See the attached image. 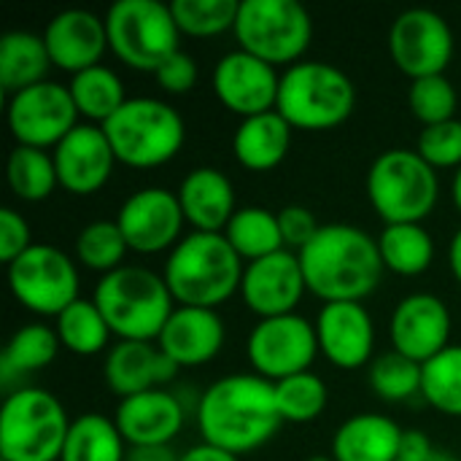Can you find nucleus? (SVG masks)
Masks as SVG:
<instances>
[{
    "label": "nucleus",
    "mask_w": 461,
    "mask_h": 461,
    "mask_svg": "<svg viewBox=\"0 0 461 461\" xmlns=\"http://www.w3.org/2000/svg\"><path fill=\"white\" fill-rule=\"evenodd\" d=\"M281 424L276 386L257 373L224 375L213 381L197 402V429L203 443L235 456L267 446Z\"/></svg>",
    "instance_id": "1"
},
{
    "label": "nucleus",
    "mask_w": 461,
    "mask_h": 461,
    "mask_svg": "<svg viewBox=\"0 0 461 461\" xmlns=\"http://www.w3.org/2000/svg\"><path fill=\"white\" fill-rule=\"evenodd\" d=\"M297 257L308 289L324 303H362L386 270L378 240L354 224H324Z\"/></svg>",
    "instance_id": "2"
},
{
    "label": "nucleus",
    "mask_w": 461,
    "mask_h": 461,
    "mask_svg": "<svg viewBox=\"0 0 461 461\" xmlns=\"http://www.w3.org/2000/svg\"><path fill=\"white\" fill-rule=\"evenodd\" d=\"M243 270L224 232H189L170 249L162 278L178 305L216 311L240 292Z\"/></svg>",
    "instance_id": "3"
},
{
    "label": "nucleus",
    "mask_w": 461,
    "mask_h": 461,
    "mask_svg": "<svg viewBox=\"0 0 461 461\" xmlns=\"http://www.w3.org/2000/svg\"><path fill=\"white\" fill-rule=\"evenodd\" d=\"M92 300L119 340H157L176 311L165 278L138 265L105 273L97 281Z\"/></svg>",
    "instance_id": "4"
},
{
    "label": "nucleus",
    "mask_w": 461,
    "mask_h": 461,
    "mask_svg": "<svg viewBox=\"0 0 461 461\" xmlns=\"http://www.w3.org/2000/svg\"><path fill=\"white\" fill-rule=\"evenodd\" d=\"M357 105V86L332 62L300 59L281 73L276 111L294 130H332L343 124Z\"/></svg>",
    "instance_id": "5"
},
{
    "label": "nucleus",
    "mask_w": 461,
    "mask_h": 461,
    "mask_svg": "<svg viewBox=\"0 0 461 461\" xmlns=\"http://www.w3.org/2000/svg\"><path fill=\"white\" fill-rule=\"evenodd\" d=\"M70 419L46 389H11L0 408V461H59Z\"/></svg>",
    "instance_id": "6"
},
{
    "label": "nucleus",
    "mask_w": 461,
    "mask_h": 461,
    "mask_svg": "<svg viewBox=\"0 0 461 461\" xmlns=\"http://www.w3.org/2000/svg\"><path fill=\"white\" fill-rule=\"evenodd\" d=\"M100 127L108 135L116 162L130 167H159L170 162L186 140L181 113L157 97H130Z\"/></svg>",
    "instance_id": "7"
},
{
    "label": "nucleus",
    "mask_w": 461,
    "mask_h": 461,
    "mask_svg": "<svg viewBox=\"0 0 461 461\" xmlns=\"http://www.w3.org/2000/svg\"><path fill=\"white\" fill-rule=\"evenodd\" d=\"M367 197L386 224H421L440 197L438 173L419 151L389 149L367 170Z\"/></svg>",
    "instance_id": "8"
},
{
    "label": "nucleus",
    "mask_w": 461,
    "mask_h": 461,
    "mask_svg": "<svg viewBox=\"0 0 461 461\" xmlns=\"http://www.w3.org/2000/svg\"><path fill=\"white\" fill-rule=\"evenodd\" d=\"M108 46L130 68L157 73V68L181 51V30L170 3L119 0L105 14Z\"/></svg>",
    "instance_id": "9"
},
{
    "label": "nucleus",
    "mask_w": 461,
    "mask_h": 461,
    "mask_svg": "<svg viewBox=\"0 0 461 461\" xmlns=\"http://www.w3.org/2000/svg\"><path fill=\"white\" fill-rule=\"evenodd\" d=\"M235 38L243 51L278 65H294L311 46L313 22L297 0H240Z\"/></svg>",
    "instance_id": "10"
},
{
    "label": "nucleus",
    "mask_w": 461,
    "mask_h": 461,
    "mask_svg": "<svg viewBox=\"0 0 461 461\" xmlns=\"http://www.w3.org/2000/svg\"><path fill=\"white\" fill-rule=\"evenodd\" d=\"M8 286L27 311L57 319L78 300V270L57 246L32 243L8 265Z\"/></svg>",
    "instance_id": "11"
},
{
    "label": "nucleus",
    "mask_w": 461,
    "mask_h": 461,
    "mask_svg": "<svg viewBox=\"0 0 461 461\" xmlns=\"http://www.w3.org/2000/svg\"><path fill=\"white\" fill-rule=\"evenodd\" d=\"M319 354L316 324L300 313L259 319L246 340V357L257 375L278 384L289 375L308 373Z\"/></svg>",
    "instance_id": "12"
},
{
    "label": "nucleus",
    "mask_w": 461,
    "mask_h": 461,
    "mask_svg": "<svg viewBox=\"0 0 461 461\" xmlns=\"http://www.w3.org/2000/svg\"><path fill=\"white\" fill-rule=\"evenodd\" d=\"M5 119L16 146L57 149V143L78 127V108L65 84L46 78L8 97Z\"/></svg>",
    "instance_id": "13"
},
{
    "label": "nucleus",
    "mask_w": 461,
    "mask_h": 461,
    "mask_svg": "<svg viewBox=\"0 0 461 461\" xmlns=\"http://www.w3.org/2000/svg\"><path fill=\"white\" fill-rule=\"evenodd\" d=\"M454 43L451 24L432 8H405L389 30L392 59L411 81L446 73Z\"/></svg>",
    "instance_id": "14"
},
{
    "label": "nucleus",
    "mask_w": 461,
    "mask_h": 461,
    "mask_svg": "<svg viewBox=\"0 0 461 461\" xmlns=\"http://www.w3.org/2000/svg\"><path fill=\"white\" fill-rule=\"evenodd\" d=\"M184 211L178 194L162 186H146L130 194L119 213L116 224L130 246L138 254H159L170 251L181 240Z\"/></svg>",
    "instance_id": "15"
},
{
    "label": "nucleus",
    "mask_w": 461,
    "mask_h": 461,
    "mask_svg": "<svg viewBox=\"0 0 461 461\" xmlns=\"http://www.w3.org/2000/svg\"><path fill=\"white\" fill-rule=\"evenodd\" d=\"M278 86V70L270 62L243 51L240 46L227 51L213 68V92L219 103L240 119L276 111Z\"/></svg>",
    "instance_id": "16"
},
{
    "label": "nucleus",
    "mask_w": 461,
    "mask_h": 461,
    "mask_svg": "<svg viewBox=\"0 0 461 461\" xmlns=\"http://www.w3.org/2000/svg\"><path fill=\"white\" fill-rule=\"evenodd\" d=\"M451 311L429 292H413L402 297L392 313V346L402 357L424 365L451 346Z\"/></svg>",
    "instance_id": "17"
},
{
    "label": "nucleus",
    "mask_w": 461,
    "mask_h": 461,
    "mask_svg": "<svg viewBox=\"0 0 461 461\" xmlns=\"http://www.w3.org/2000/svg\"><path fill=\"white\" fill-rule=\"evenodd\" d=\"M305 289L308 284L303 276L300 257L289 249L249 262L240 281V297L246 308L259 319L294 313Z\"/></svg>",
    "instance_id": "18"
},
{
    "label": "nucleus",
    "mask_w": 461,
    "mask_h": 461,
    "mask_svg": "<svg viewBox=\"0 0 461 461\" xmlns=\"http://www.w3.org/2000/svg\"><path fill=\"white\" fill-rule=\"evenodd\" d=\"M59 186L73 194H95L113 173L116 154L100 124L84 122L70 130L54 149Z\"/></svg>",
    "instance_id": "19"
},
{
    "label": "nucleus",
    "mask_w": 461,
    "mask_h": 461,
    "mask_svg": "<svg viewBox=\"0 0 461 461\" xmlns=\"http://www.w3.org/2000/svg\"><path fill=\"white\" fill-rule=\"evenodd\" d=\"M319 351L340 370H359L375 348V324L362 303H324L316 316Z\"/></svg>",
    "instance_id": "20"
},
{
    "label": "nucleus",
    "mask_w": 461,
    "mask_h": 461,
    "mask_svg": "<svg viewBox=\"0 0 461 461\" xmlns=\"http://www.w3.org/2000/svg\"><path fill=\"white\" fill-rule=\"evenodd\" d=\"M43 41L51 65L76 76L92 65H100V57L108 49L105 19L86 8H65L49 19Z\"/></svg>",
    "instance_id": "21"
},
{
    "label": "nucleus",
    "mask_w": 461,
    "mask_h": 461,
    "mask_svg": "<svg viewBox=\"0 0 461 461\" xmlns=\"http://www.w3.org/2000/svg\"><path fill=\"white\" fill-rule=\"evenodd\" d=\"M124 443L130 448L140 446H170L186 421L181 400L167 389H149L124 397L113 416Z\"/></svg>",
    "instance_id": "22"
},
{
    "label": "nucleus",
    "mask_w": 461,
    "mask_h": 461,
    "mask_svg": "<svg viewBox=\"0 0 461 461\" xmlns=\"http://www.w3.org/2000/svg\"><path fill=\"white\" fill-rule=\"evenodd\" d=\"M224 338V321L213 308L176 305L157 346L178 367H200L219 357Z\"/></svg>",
    "instance_id": "23"
},
{
    "label": "nucleus",
    "mask_w": 461,
    "mask_h": 461,
    "mask_svg": "<svg viewBox=\"0 0 461 461\" xmlns=\"http://www.w3.org/2000/svg\"><path fill=\"white\" fill-rule=\"evenodd\" d=\"M178 370L181 367L170 357H165L159 346L143 340H119L108 348L103 362L105 384L122 400L170 384Z\"/></svg>",
    "instance_id": "24"
},
{
    "label": "nucleus",
    "mask_w": 461,
    "mask_h": 461,
    "mask_svg": "<svg viewBox=\"0 0 461 461\" xmlns=\"http://www.w3.org/2000/svg\"><path fill=\"white\" fill-rule=\"evenodd\" d=\"M178 203L184 219L194 232H224L235 216V186L216 167H194L178 186Z\"/></svg>",
    "instance_id": "25"
},
{
    "label": "nucleus",
    "mask_w": 461,
    "mask_h": 461,
    "mask_svg": "<svg viewBox=\"0 0 461 461\" xmlns=\"http://www.w3.org/2000/svg\"><path fill=\"white\" fill-rule=\"evenodd\" d=\"M405 429L384 413H357L332 438L335 461H397Z\"/></svg>",
    "instance_id": "26"
},
{
    "label": "nucleus",
    "mask_w": 461,
    "mask_h": 461,
    "mask_svg": "<svg viewBox=\"0 0 461 461\" xmlns=\"http://www.w3.org/2000/svg\"><path fill=\"white\" fill-rule=\"evenodd\" d=\"M292 130L294 127L278 111L240 119L232 135V154L246 170H257V173L273 170L289 154Z\"/></svg>",
    "instance_id": "27"
},
{
    "label": "nucleus",
    "mask_w": 461,
    "mask_h": 461,
    "mask_svg": "<svg viewBox=\"0 0 461 461\" xmlns=\"http://www.w3.org/2000/svg\"><path fill=\"white\" fill-rule=\"evenodd\" d=\"M49 68L54 65L43 35L11 30L0 38V86L8 97L46 81Z\"/></svg>",
    "instance_id": "28"
},
{
    "label": "nucleus",
    "mask_w": 461,
    "mask_h": 461,
    "mask_svg": "<svg viewBox=\"0 0 461 461\" xmlns=\"http://www.w3.org/2000/svg\"><path fill=\"white\" fill-rule=\"evenodd\" d=\"M59 348H62V343H59L54 327H46V324L19 327L8 338V343L0 354V381L8 386L11 381H16L22 375L49 367L57 359Z\"/></svg>",
    "instance_id": "29"
},
{
    "label": "nucleus",
    "mask_w": 461,
    "mask_h": 461,
    "mask_svg": "<svg viewBox=\"0 0 461 461\" xmlns=\"http://www.w3.org/2000/svg\"><path fill=\"white\" fill-rule=\"evenodd\" d=\"M124 438L113 419L84 413L73 419L59 461H127Z\"/></svg>",
    "instance_id": "30"
},
{
    "label": "nucleus",
    "mask_w": 461,
    "mask_h": 461,
    "mask_svg": "<svg viewBox=\"0 0 461 461\" xmlns=\"http://www.w3.org/2000/svg\"><path fill=\"white\" fill-rule=\"evenodd\" d=\"M224 238L235 249V254L246 262H257L262 257H270L284 246L278 213L259 208V205H246L238 208L230 224L224 227Z\"/></svg>",
    "instance_id": "31"
},
{
    "label": "nucleus",
    "mask_w": 461,
    "mask_h": 461,
    "mask_svg": "<svg viewBox=\"0 0 461 461\" xmlns=\"http://www.w3.org/2000/svg\"><path fill=\"white\" fill-rule=\"evenodd\" d=\"M70 97L78 108V116H86L92 124H105L130 97L124 95V84L108 65H92L76 76H70Z\"/></svg>",
    "instance_id": "32"
},
{
    "label": "nucleus",
    "mask_w": 461,
    "mask_h": 461,
    "mask_svg": "<svg viewBox=\"0 0 461 461\" xmlns=\"http://www.w3.org/2000/svg\"><path fill=\"white\" fill-rule=\"evenodd\" d=\"M375 240L384 267L397 276H421L435 259V240L424 224H386Z\"/></svg>",
    "instance_id": "33"
},
{
    "label": "nucleus",
    "mask_w": 461,
    "mask_h": 461,
    "mask_svg": "<svg viewBox=\"0 0 461 461\" xmlns=\"http://www.w3.org/2000/svg\"><path fill=\"white\" fill-rule=\"evenodd\" d=\"M54 330L59 343L78 357L103 354L108 348V338L113 335L95 300H84V297H78L70 308H65L54 319Z\"/></svg>",
    "instance_id": "34"
},
{
    "label": "nucleus",
    "mask_w": 461,
    "mask_h": 461,
    "mask_svg": "<svg viewBox=\"0 0 461 461\" xmlns=\"http://www.w3.org/2000/svg\"><path fill=\"white\" fill-rule=\"evenodd\" d=\"M5 176L11 192L24 203H41L59 186L54 154H49L46 149L14 146L8 154Z\"/></svg>",
    "instance_id": "35"
},
{
    "label": "nucleus",
    "mask_w": 461,
    "mask_h": 461,
    "mask_svg": "<svg viewBox=\"0 0 461 461\" xmlns=\"http://www.w3.org/2000/svg\"><path fill=\"white\" fill-rule=\"evenodd\" d=\"M421 397L443 416L461 419V346L451 343L446 351L421 365Z\"/></svg>",
    "instance_id": "36"
},
{
    "label": "nucleus",
    "mask_w": 461,
    "mask_h": 461,
    "mask_svg": "<svg viewBox=\"0 0 461 461\" xmlns=\"http://www.w3.org/2000/svg\"><path fill=\"white\" fill-rule=\"evenodd\" d=\"M127 251H130V246H127L116 219L113 221H108V219L89 221L76 238V259L84 267L97 270L103 276L124 267Z\"/></svg>",
    "instance_id": "37"
},
{
    "label": "nucleus",
    "mask_w": 461,
    "mask_h": 461,
    "mask_svg": "<svg viewBox=\"0 0 461 461\" xmlns=\"http://www.w3.org/2000/svg\"><path fill=\"white\" fill-rule=\"evenodd\" d=\"M276 386V405L284 421L289 424H308L313 419H319L330 402V392L327 384L316 375V373H297L289 375Z\"/></svg>",
    "instance_id": "38"
},
{
    "label": "nucleus",
    "mask_w": 461,
    "mask_h": 461,
    "mask_svg": "<svg viewBox=\"0 0 461 461\" xmlns=\"http://www.w3.org/2000/svg\"><path fill=\"white\" fill-rule=\"evenodd\" d=\"M176 24L192 38H211L224 30H235L240 3L238 0H173Z\"/></svg>",
    "instance_id": "39"
},
{
    "label": "nucleus",
    "mask_w": 461,
    "mask_h": 461,
    "mask_svg": "<svg viewBox=\"0 0 461 461\" xmlns=\"http://www.w3.org/2000/svg\"><path fill=\"white\" fill-rule=\"evenodd\" d=\"M370 386L384 402H405L421 394V365L389 351L370 365Z\"/></svg>",
    "instance_id": "40"
},
{
    "label": "nucleus",
    "mask_w": 461,
    "mask_h": 461,
    "mask_svg": "<svg viewBox=\"0 0 461 461\" xmlns=\"http://www.w3.org/2000/svg\"><path fill=\"white\" fill-rule=\"evenodd\" d=\"M408 103L413 116L424 124H440V122H451L456 119V86L446 78V73L440 76H424V78H413L411 89H408Z\"/></svg>",
    "instance_id": "41"
},
{
    "label": "nucleus",
    "mask_w": 461,
    "mask_h": 461,
    "mask_svg": "<svg viewBox=\"0 0 461 461\" xmlns=\"http://www.w3.org/2000/svg\"><path fill=\"white\" fill-rule=\"evenodd\" d=\"M416 151L438 170V167H461V119L440 122L424 127L419 135Z\"/></svg>",
    "instance_id": "42"
},
{
    "label": "nucleus",
    "mask_w": 461,
    "mask_h": 461,
    "mask_svg": "<svg viewBox=\"0 0 461 461\" xmlns=\"http://www.w3.org/2000/svg\"><path fill=\"white\" fill-rule=\"evenodd\" d=\"M278 224H281V235H284V246L292 251H303L313 238L316 232L321 230V224L316 221L313 211L311 208H303V205H286L278 211Z\"/></svg>",
    "instance_id": "43"
},
{
    "label": "nucleus",
    "mask_w": 461,
    "mask_h": 461,
    "mask_svg": "<svg viewBox=\"0 0 461 461\" xmlns=\"http://www.w3.org/2000/svg\"><path fill=\"white\" fill-rule=\"evenodd\" d=\"M30 246V224L24 221V216L14 208H0V262L8 267Z\"/></svg>",
    "instance_id": "44"
},
{
    "label": "nucleus",
    "mask_w": 461,
    "mask_h": 461,
    "mask_svg": "<svg viewBox=\"0 0 461 461\" xmlns=\"http://www.w3.org/2000/svg\"><path fill=\"white\" fill-rule=\"evenodd\" d=\"M154 78L167 95H186L197 81V62L186 51H176L157 68Z\"/></svg>",
    "instance_id": "45"
},
{
    "label": "nucleus",
    "mask_w": 461,
    "mask_h": 461,
    "mask_svg": "<svg viewBox=\"0 0 461 461\" xmlns=\"http://www.w3.org/2000/svg\"><path fill=\"white\" fill-rule=\"evenodd\" d=\"M397 461H461L456 454L438 448L424 432L411 429L402 435V446H400V456Z\"/></svg>",
    "instance_id": "46"
},
{
    "label": "nucleus",
    "mask_w": 461,
    "mask_h": 461,
    "mask_svg": "<svg viewBox=\"0 0 461 461\" xmlns=\"http://www.w3.org/2000/svg\"><path fill=\"white\" fill-rule=\"evenodd\" d=\"M181 454H176L170 446H140V448H130L127 461H178Z\"/></svg>",
    "instance_id": "47"
},
{
    "label": "nucleus",
    "mask_w": 461,
    "mask_h": 461,
    "mask_svg": "<svg viewBox=\"0 0 461 461\" xmlns=\"http://www.w3.org/2000/svg\"><path fill=\"white\" fill-rule=\"evenodd\" d=\"M178 461H240V456L227 454V451H221V448H216V446L200 443V446H192L189 451H184Z\"/></svg>",
    "instance_id": "48"
},
{
    "label": "nucleus",
    "mask_w": 461,
    "mask_h": 461,
    "mask_svg": "<svg viewBox=\"0 0 461 461\" xmlns=\"http://www.w3.org/2000/svg\"><path fill=\"white\" fill-rule=\"evenodd\" d=\"M448 265H451L454 278L461 284V227L456 230V235L451 238V246H448Z\"/></svg>",
    "instance_id": "49"
},
{
    "label": "nucleus",
    "mask_w": 461,
    "mask_h": 461,
    "mask_svg": "<svg viewBox=\"0 0 461 461\" xmlns=\"http://www.w3.org/2000/svg\"><path fill=\"white\" fill-rule=\"evenodd\" d=\"M451 192H454V203H456V208L461 211V167L454 173V186H451Z\"/></svg>",
    "instance_id": "50"
},
{
    "label": "nucleus",
    "mask_w": 461,
    "mask_h": 461,
    "mask_svg": "<svg viewBox=\"0 0 461 461\" xmlns=\"http://www.w3.org/2000/svg\"><path fill=\"white\" fill-rule=\"evenodd\" d=\"M305 461H335L332 456H324V454H316V456H311V459Z\"/></svg>",
    "instance_id": "51"
}]
</instances>
